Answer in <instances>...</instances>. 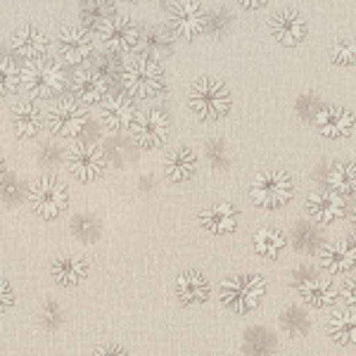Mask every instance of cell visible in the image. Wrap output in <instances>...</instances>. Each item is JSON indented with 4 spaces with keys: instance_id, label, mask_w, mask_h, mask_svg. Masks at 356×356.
Returning a JSON list of instances; mask_svg holds the SVG:
<instances>
[{
    "instance_id": "1",
    "label": "cell",
    "mask_w": 356,
    "mask_h": 356,
    "mask_svg": "<svg viewBox=\"0 0 356 356\" xmlns=\"http://www.w3.org/2000/svg\"><path fill=\"white\" fill-rule=\"evenodd\" d=\"M126 93L134 100H154L166 90V74L157 57L150 55H134L126 60L119 72Z\"/></svg>"
},
{
    "instance_id": "2",
    "label": "cell",
    "mask_w": 356,
    "mask_h": 356,
    "mask_svg": "<svg viewBox=\"0 0 356 356\" xmlns=\"http://www.w3.org/2000/svg\"><path fill=\"white\" fill-rule=\"evenodd\" d=\"M266 297V280L259 273H233L219 288V300L228 312L252 314Z\"/></svg>"
},
{
    "instance_id": "3",
    "label": "cell",
    "mask_w": 356,
    "mask_h": 356,
    "mask_svg": "<svg viewBox=\"0 0 356 356\" xmlns=\"http://www.w3.org/2000/svg\"><path fill=\"white\" fill-rule=\"evenodd\" d=\"M188 105L202 122H219L233 107V95L219 79H197L188 90Z\"/></svg>"
},
{
    "instance_id": "4",
    "label": "cell",
    "mask_w": 356,
    "mask_h": 356,
    "mask_svg": "<svg viewBox=\"0 0 356 356\" xmlns=\"http://www.w3.org/2000/svg\"><path fill=\"white\" fill-rule=\"evenodd\" d=\"M295 197V181L288 171L271 169L261 171L250 183V200L259 209H283Z\"/></svg>"
},
{
    "instance_id": "5",
    "label": "cell",
    "mask_w": 356,
    "mask_h": 356,
    "mask_svg": "<svg viewBox=\"0 0 356 356\" xmlns=\"http://www.w3.org/2000/svg\"><path fill=\"white\" fill-rule=\"evenodd\" d=\"M65 67L62 62L53 60V57H38V60H29L22 67V86L31 97L38 100H48L55 97L65 86Z\"/></svg>"
},
{
    "instance_id": "6",
    "label": "cell",
    "mask_w": 356,
    "mask_h": 356,
    "mask_svg": "<svg viewBox=\"0 0 356 356\" xmlns=\"http://www.w3.org/2000/svg\"><path fill=\"white\" fill-rule=\"evenodd\" d=\"M26 200L31 204V209L36 211L41 219L53 221L69 204V193L65 183L57 181L55 176H38L36 181H31V186L26 188Z\"/></svg>"
},
{
    "instance_id": "7",
    "label": "cell",
    "mask_w": 356,
    "mask_h": 356,
    "mask_svg": "<svg viewBox=\"0 0 356 356\" xmlns=\"http://www.w3.org/2000/svg\"><path fill=\"white\" fill-rule=\"evenodd\" d=\"M86 124H88V110L72 97H62L45 112V126L57 138H79Z\"/></svg>"
},
{
    "instance_id": "8",
    "label": "cell",
    "mask_w": 356,
    "mask_h": 356,
    "mask_svg": "<svg viewBox=\"0 0 356 356\" xmlns=\"http://www.w3.org/2000/svg\"><path fill=\"white\" fill-rule=\"evenodd\" d=\"M97 38L112 53H134L140 45V26L126 15H107L97 26Z\"/></svg>"
},
{
    "instance_id": "9",
    "label": "cell",
    "mask_w": 356,
    "mask_h": 356,
    "mask_svg": "<svg viewBox=\"0 0 356 356\" xmlns=\"http://www.w3.org/2000/svg\"><path fill=\"white\" fill-rule=\"evenodd\" d=\"M207 24V10L197 0H178L169 8V19L166 29L178 41H195L204 33Z\"/></svg>"
},
{
    "instance_id": "10",
    "label": "cell",
    "mask_w": 356,
    "mask_h": 356,
    "mask_svg": "<svg viewBox=\"0 0 356 356\" xmlns=\"http://www.w3.org/2000/svg\"><path fill=\"white\" fill-rule=\"evenodd\" d=\"M131 131V138L138 147L143 150H154V147H162L169 138V131H171V122H169V114L164 110H145L140 114H136L134 124L129 126Z\"/></svg>"
},
{
    "instance_id": "11",
    "label": "cell",
    "mask_w": 356,
    "mask_h": 356,
    "mask_svg": "<svg viewBox=\"0 0 356 356\" xmlns=\"http://www.w3.org/2000/svg\"><path fill=\"white\" fill-rule=\"evenodd\" d=\"M65 159L69 174L76 176V181L81 183H93L95 178L102 176V171L107 166L105 152L95 143H74L67 150Z\"/></svg>"
},
{
    "instance_id": "12",
    "label": "cell",
    "mask_w": 356,
    "mask_h": 356,
    "mask_svg": "<svg viewBox=\"0 0 356 356\" xmlns=\"http://www.w3.org/2000/svg\"><path fill=\"white\" fill-rule=\"evenodd\" d=\"M95 41L88 29L65 24L57 33V53L62 57V65H83L86 60L93 57Z\"/></svg>"
},
{
    "instance_id": "13",
    "label": "cell",
    "mask_w": 356,
    "mask_h": 356,
    "mask_svg": "<svg viewBox=\"0 0 356 356\" xmlns=\"http://www.w3.org/2000/svg\"><path fill=\"white\" fill-rule=\"evenodd\" d=\"M312 122L314 129L328 140H344L356 129L354 112L342 105H321L312 117Z\"/></svg>"
},
{
    "instance_id": "14",
    "label": "cell",
    "mask_w": 356,
    "mask_h": 356,
    "mask_svg": "<svg viewBox=\"0 0 356 356\" xmlns=\"http://www.w3.org/2000/svg\"><path fill=\"white\" fill-rule=\"evenodd\" d=\"M309 221H314L316 226H332L344 216L347 211V197L332 193V191H314L307 195V202H304Z\"/></svg>"
},
{
    "instance_id": "15",
    "label": "cell",
    "mask_w": 356,
    "mask_h": 356,
    "mask_svg": "<svg viewBox=\"0 0 356 356\" xmlns=\"http://www.w3.org/2000/svg\"><path fill=\"white\" fill-rule=\"evenodd\" d=\"M268 31H271V36L283 45V48H297V45H302L307 41L309 24L297 8H285L271 17Z\"/></svg>"
},
{
    "instance_id": "16",
    "label": "cell",
    "mask_w": 356,
    "mask_h": 356,
    "mask_svg": "<svg viewBox=\"0 0 356 356\" xmlns=\"http://www.w3.org/2000/svg\"><path fill=\"white\" fill-rule=\"evenodd\" d=\"M318 264L330 275H349L356 271V245L349 240H332L321 245Z\"/></svg>"
},
{
    "instance_id": "17",
    "label": "cell",
    "mask_w": 356,
    "mask_h": 356,
    "mask_svg": "<svg viewBox=\"0 0 356 356\" xmlns=\"http://www.w3.org/2000/svg\"><path fill=\"white\" fill-rule=\"evenodd\" d=\"M72 90L81 105H100L110 95V79L97 69H83L72 76Z\"/></svg>"
},
{
    "instance_id": "18",
    "label": "cell",
    "mask_w": 356,
    "mask_h": 356,
    "mask_svg": "<svg viewBox=\"0 0 356 356\" xmlns=\"http://www.w3.org/2000/svg\"><path fill=\"white\" fill-rule=\"evenodd\" d=\"M136 105L134 97L129 93H119V95H107L100 102V122L107 126L110 131H124L134 124L136 119Z\"/></svg>"
},
{
    "instance_id": "19",
    "label": "cell",
    "mask_w": 356,
    "mask_h": 356,
    "mask_svg": "<svg viewBox=\"0 0 356 356\" xmlns=\"http://www.w3.org/2000/svg\"><path fill=\"white\" fill-rule=\"evenodd\" d=\"M297 292H300L302 302L312 309H330L340 300V288L332 280L321 278V275H312L307 280L297 283Z\"/></svg>"
},
{
    "instance_id": "20",
    "label": "cell",
    "mask_w": 356,
    "mask_h": 356,
    "mask_svg": "<svg viewBox=\"0 0 356 356\" xmlns=\"http://www.w3.org/2000/svg\"><path fill=\"white\" fill-rule=\"evenodd\" d=\"M10 122L17 138H36L45 124V114L33 100H17L10 110Z\"/></svg>"
},
{
    "instance_id": "21",
    "label": "cell",
    "mask_w": 356,
    "mask_h": 356,
    "mask_svg": "<svg viewBox=\"0 0 356 356\" xmlns=\"http://www.w3.org/2000/svg\"><path fill=\"white\" fill-rule=\"evenodd\" d=\"M10 45H13V50H15L17 57H22V60L29 62V60H38V57L48 55L50 41H48V36H45L41 29L26 24V26H19L13 33V38H10Z\"/></svg>"
},
{
    "instance_id": "22",
    "label": "cell",
    "mask_w": 356,
    "mask_h": 356,
    "mask_svg": "<svg viewBox=\"0 0 356 356\" xmlns=\"http://www.w3.org/2000/svg\"><path fill=\"white\" fill-rule=\"evenodd\" d=\"M200 226L211 235H228L238 228V209L231 202H216L200 211Z\"/></svg>"
},
{
    "instance_id": "23",
    "label": "cell",
    "mask_w": 356,
    "mask_h": 356,
    "mask_svg": "<svg viewBox=\"0 0 356 356\" xmlns=\"http://www.w3.org/2000/svg\"><path fill=\"white\" fill-rule=\"evenodd\" d=\"M174 290L178 302L186 304V307H197V304H204L209 300V280L200 271H193V268L178 273Z\"/></svg>"
},
{
    "instance_id": "24",
    "label": "cell",
    "mask_w": 356,
    "mask_h": 356,
    "mask_svg": "<svg viewBox=\"0 0 356 356\" xmlns=\"http://www.w3.org/2000/svg\"><path fill=\"white\" fill-rule=\"evenodd\" d=\"M197 171V157L191 147H176L164 157V174L171 183L191 181Z\"/></svg>"
},
{
    "instance_id": "25",
    "label": "cell",
    "mask_w": 356,
    "mask_h": 356,
    "mask_svg": "<svg viewBox=\"0 0 356 356\" xmlns=\"http://www.w3.org/2000/svg\"><path fill=\"white\" fill-rule=\"evenodd\" d=\"M50 275H53V280L57 285H62V288H76L79 283L86 280V275H88V264L81 257L65 254L53 261Z\"/></svg>"
},
{
    "instance_id": "26",
    "label": "cell",
    "mask_w": 356,
    "mask_h": 356,
    "mask_svg": "<svg viewBox=\"0 0 356 356\" xmlns=\"http://www.w3.org/2000/svg\"><path fill=\"white\" fill-rule=\"evenodd\" d=\"M328 337L340 347H356V309H335L328 321Z\"/></svg>"
},
{
    "instance_id": "27",
    "label": "cell",
    "mask_w": 356,
    "mask_h": 356,
    "mask_svg": "<svg viewBox=\"0 0 356 356\" xmlns=\"http://www.w3.org/2000/svg\"><path fill=\"white\" fill-rule=\"evenodd\" d=\"M325 188L342 197L356 195V164L354 162H337L325 174Z\"/></svg>"
},
{
    "instance_id": "28",
    "label": "cell",
    "mask_w": 356,
    "mask_h": 356,
    "mask_svg": "<svg viewBox=\"0 0 356 356\" xmlns=\"http://www.w3.org/2000/svg\"><path fill=\"white\" fill-rule=\"evenodd\" d=\"M143 55H150V57H164L174 50V36L169 33V29L162 26H150L143 31L140 29V45H138Z\"/></svg>"
},
{
    "instance_id": "29",
    "label": "cell",
    "mask_w": 356,
    "mask_h": 356,
    "mask_svg": "<svg viewBox=\"0 0 356 356\" xmlns=\"http://www.w3.org/2000/svg\"><path fill=\"white\" fill-rule=\"evenodd\" d=\"M252 245H254V252L264 259H278L280 254L288 247V238L283 235V231L278 228H259L252 238Z\"/></svg>"
},
{
    "instance_id": "30",
    "label": "cell",
    "mask_w": 356,
    "mask_h": 356,
    "mask_svg": "<svg viewBox=\"0 0 356 356\" xmlns=\"http://www.w3.org/2000/svg\"><path fill=\"white\" fill-rule=\"evenodd\" d=\"M22 86V69L13 57H0V97L13 95Z\"/></svg>"
},
{
    "instance_id": "31",
    "label": "cell",
    "mask_w": 356,
    "mask_h": 356,
    "mask_svg": "<svg viewBox=\"0 0 356 356\" xmlns=\"http://www.w3.org/2000/svg\"><path fill=\"white\" fill-rule=\"evenodd\" d=\"M318 228L316 223H297L295 231H292V245H295L297 252H312V250H318L321 247V235H318Z\"/></svg>"
},
{
    "instance_id": "32",
    "label": "cell",
    "mask_w": 356,
    "mask_h": 356,
    "mask_svg": "<svg viewBox=\"0 0 356 356\" xmlns=\"http://www.w3.org/2000/svg\"><path fill=\"white\" fill-rule=\"evenodd\" d=\"M280 328L288 332L290 337H300L309 330V316L300 307H288L280 314Z\"/></svg>"
},
{
    "instance_id": "33",
    "label": "cell",
    "mask_w": 356,
    "mask_h": 356,
    "mask_svg": "<svg viewBox=\"0 0 356 356\" xmlns=\"http://www.w3.org/2000/svg\"><path fill=\"white\" fill-rule=\"evenodd\" d=\"M231 26H233V15L228 13L226 8H216V10H209V13H207V24H204L207 36L221 38L231 31Z\"/></svg>"
},
{
    "instance_id": "34",
    "label": "cell",
    "mask_w": 356,
    "mask_h": 356,
    "mask_svg": "<svg viewBox=\"0 0 356 356\" xmlns=\"http://www.w3.org/2000/svg\"><path fill=\"white\" fill-rule=\"evenodd\" d=\"M107 15H112V3L110 0H86L81 5V22L86 26H100V22Z\"/></svg>"
},
{
    "instance_id": "35",
    "label": "cell",
    "mask_w": 356,
    "mask_h": 356,
    "mask_svg": "<svg viewBox=\"0 0 356 356\" xmlns=\"http://www.w3.org/2000/svg\"><path fill=\"white\" fill-rule=\"evenodd\" d=\"M330 62L335 67H354L356 65V38H342L330 48Z\"/></svg>"
},
{
    "instance_id": "36",
    "label": "cell",
    "mask_w": 356,
    "mask_h": 356,
    "mask_svg": "<svg viewBox=\"0 0 356 356\" xmlns=\"http://www.w3.org/2000/svg\"><path fill=\"white\" fill-rule=\"evenodd\" d=\"M72 231L79 240H83V243H93V240L100 238V223H97L95 216L79 214L72 219Z\"/></svg>"
},
{
    "instance_id": "37",
    "label": "cell",
    "mask_w": 356,
    "mask_h": 356,
    "mask_svg": "<svg viewBox=\"0 0 356 356\" xmlns=\"http://www.w3.org/2000/svg\"><path fill=\"white\" fill-rule=\"evenodd\" d=\"M204 157H207V162H209L211 169H216V171L226 169V166L231 164L228 150H226V145H223L221 140H209V143H207V145H204Z\"/></svg>"
},
{
    "instance_id": "38",
    "label": "cell",
    "mask_w": 356,
    "mask_h": 356,
    "mask_svg": "<svg viewBox=\"0 0 356 356\" xmlns=\"http://www.w3.org/2000/svg\"><path fill=\"white\" fill-rule=\"evenodd\" d=\"M273 344H275L273 337L268 335L266 330H252V332H247V337H245V349L247 352H254V354L271 352Z\"/></svg>"
},
{
    "instance_id": "39",
    "label": "cell",
    "mask_w": 356,
    "mask_h": 356,
    "mask_svg": "<svg viewBox=\"0 0 356 356\" xmlns=\"http://www.w3.org/2000/svg\"><path fill=\"white\" fill-rule=\"evenodd\" d=\"M62 321H65V316H62V307L53 300L43 302L41 307V323L45 330H57L62 325Z\"/></svg>"
},
{
    "instance_id": "40",
    "label": "cell",
    "mask_w": 356,
    "mask_h": 356,
    "mask_svg": "<svg viewBox=\"0 0 356 356\" xmlns=\"http://www.w3.org/2000/svg\"><path fill=\"white\" fill-rule=\"evenodd\" d=\"M0 197H3L8 204L17 202V200L22 197V186L15 181V178L5 176V178H3V183H0Z\"/></svg>"
},
{
    "instance_id": "41",
    "label": "cell",
    "mask_w": 356,
    "mask_h": 356,
    "mask_svg": "<svg viewBox=\"0 0 356 356\" xmlns=\"http://www.w3.org/2000/svg\"><path fill=\"white\" fill-rule=\"evenodd\" d=\"M340 297H342V302L347 304V307H354L356 309V273L349 275V278L342 283Z\"/></svg>"
},
{
    "instance_id": "42",
    "label": "cell",
    "mask_w": 356,
    "mask_h": 356,
    "mask_svg": "<svg viewBox=\"0 0 356 356\" xmlns=\"http://www.w3.org/2000/svg\"><path fill=\"white\" fill-rule=\"evenodd\" d=\"M13 302H15V292H13V288H10L8 280L0 278V316L8 312L10 307H13Z\"/></svg>"
},
{
    "instance_id": "43",
    "label": "cell",
    "mask_w": 356,
    "mask_h": 356,
    "mask_svg": "<svg viewBox=\"0 0 356 356\" xmlns=\"http://www.w3.org/2000/svg\"><path fill=\"white\" fill-rule=\"evenodd\" d=\"M41 164H45V166H57V164H60V150H57L55 145H45L43 147Z\"/></svg>"
},
{
    "instance_id": "44",
    "label": "cell",
    "mask_w": 356,
    "mask_h": 356,
    "mask_svg": "<svg viewBox=\"0 0 356 356\" xmlns=\"http://www.w3.org/2000/svg\"><path fill=\"white\" fill-rule=\"evenodd\" d=\"M93 354H97V356H112V354L124 356V354H126V349H124V347H119V344H100V347H95V349H93Z\"/></svg>"
},
{
    "instance_id": "45",
    "label": "cell",
    "mask_w": 356,
    "mask_h": 356,
    "mask_svg": "<svg viewBox=\"0 0 356 356\" xmlns=\"http://www.w3.org/2000/svg\"><path fill=\"white\" fill-rule=\"evenodd\" d=\"M235 3H238L243 10H250V13H257V10L266 8V5L271 3V0H235Z\"/></svg>"
},
{
    "instance_id": "46",
    "label": "cell",
    "mask_w": 356,
    "mask_h": 356,
    "mask_svg": "<svg viewBox=\"0 0 356 356\" xmlns=\"http://www.w3.org/2000/svg\"><path fill=\"white\" fill-rule=\"evenodd\" d=\"M8 176V166H5V162H3V157H0V183H3V178Z\"/></svg>"
},
{
    "instance_id": "47",
    "label": "cell",
    "mask_w": 356,
    "mask_h": 356,
    "mask_svg": "<svg viewBox=\"0 0 356 356\" xmlns=\"http://www.w3.org/2000/svg\"><path fill=\"white\" fill-rule=\"evenodd\" d=\"M352 228H354V233H356V207H354V211H352Z\"/></svg>"
},
{
    "instance_id": "48",
    "label": "cell",
    "mask_w": 356,
    "mask_h": 356,
    "mask_svg": "<svg viewBox=\"0 0 356 356\" xmlns=\"http://www.w3.org/2000/svg\"><path fill=\"white\" fill-rule=\"evenodd\" d=\"M126 3H138V0H126Z\"/></svg>"
}]
</instances>
